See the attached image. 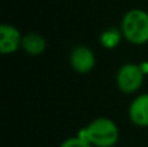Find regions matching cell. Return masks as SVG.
Here are the masks:
<instances>
[{
  "instance_id": "cell-1",
  "label": "cell",
  "mask_w": 148,
  "mask_h": 147,
  "mask_svg": "<svg viewBox=\"0 0 148 147\" xmlns=\"http://www.w3.org/2000/svg\"><path fill=\"white\" fill-rule=\"evenodd\" d=\"M77 137L90 142L94 147H113L120 139V129L113 120L97 117L79 130Z\"/></svg>"
},
{
  "instance_id": "cell-2",
  "label": "cell",
  "mask_w": 148,
  "mask_h": 147,
  "mask_svg": "<svg viewBox=\"0 0 148 147\" xmlns=\"http://www.w3.org/2000/svg\"><path fill=\"white\" fill-rule=\"evenodd\" d=\"M123 38L134 46H143L148 42V12L130 9L123 14L120 26Z\"/></svg>"
},
{
  "instance_id": "cell-3",
  "label": "cell",
  "mask_w": 148,
  "mask_h": 147,
  "mask_svg": "<svg viewBox=\"0 0 148 147\" xmlns=\"http://www.w3.org/2000/svg\"><path fill=\"white\" fill-rule=\"evenodd\" d=\"M144 72L142 70L140 64L126 63L118 69L116 74V83L121 93L135 94L142 87L144 81Z\"/></svg>"
},
{
  "instance_id": "cell-4",
  "label": "cell",
  "mask_w": 148,
  "mask_h": 147,
  "mask_svg": "<svg viewBox=\"0 0 148 147\" xmlns=\"http://www.w3.org/2000/svg\"><path fill=\"white\" fill-rule=\"evenodd\" d=\"M70 67L79 74H87L95 68L96 57L92 49L87 46H77L70 52Z\"/></svg>"
},
{
  "instance_id": "cell-5",
  "label": "cell",
  "mask_w": 148,
  "mask_h": 147,
  "mask_svg": "<svg viewBox=\"0 0 148 147\" xmlns=\"http://www.w3.org/2000/svg\"><path fill=\"white\" fill-rule=\"evenodd\" d=\"M21 31L13 25L3 23L0 26V52L3 55H12L18 51L22 44Z\"/></svg>"
},
{
  "instance_id": "cell-6",
  "label": "cell",
  "mask_w": 148,
  "mask_h": 147,
  "mask_svg": "<svg viewBox=\"0 0 148 147\" xmlns=\"http://www.w3.org/2000/svg\"><path fill=\"white\" fill-rule=\"evenodd\" d=\"M129 119L135 126L148 128V93L139 94L129 106Z\"/></svg>"
},
{
  "instance_id": "cell-7",
  "label": "cell",
  "mask_w": 148,
  "mask_h": 147,
  "mask_svg": "<svg viewBox=\"0 0 148 147\" xmlns=\"http://www.w3.org/2000/svg\"><path fill=\"white\" fill-rule=\"evenodd\" d=\"M21 48L30 56H39L47 48L46 38L38 33H27L22 38Z\"/></svg>"
},
{
  "instance_id": "cell-8",
  "label": "cell",
  "mask_w": 148,
  "mask_h": 147,
  "mask_svg": "<svg viewBox=\"0 0 148 147\" xmlns=\"http://www.w3.org/2000/svg\"><path fill=\"white\" fill-rule=\"evenodd\" d=\"M122 38H123V34L121 31V29L112 26V27H108L101 31V34L99 36V42L101 44V47H104V48L113 49L120 46Z\"/></svg>"
},
{
  "instance_id": "cell-9",
  "label": "cell",
  "mask_w": 148,
  "mask_h": 147,
  "mask_svg": "<svg viewBox=\"0 0 148 147\" xmlns=\"http://www.w3.org/2000/svg\"><path fill=\"white\" fill-rule=\"evenodd\" d=\"M60 147H94L90 142L82 139L79 137H72L65 139L64 142L60 145Z\"/></svg>"
},
{
  "instance_id": "cell-10",
  "label": "cell",
  "mask_w": 148,
  "mask_h": 147,
  "mask_svg": "<svg viewBox=\"0 0 148 147\" xmlns=\"http://www.w3.org/2000/svg\"><path fill=\"white\" fill-rule=\"evenodd\" d=\"M140 67H142V70L144 72V74H148V63H142L140 64Z\"/></svg>"
}]
</instances>
